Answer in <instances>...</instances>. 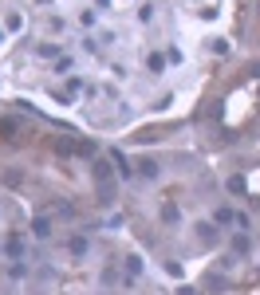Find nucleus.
Returning a JSON list of instances; mask_svg holds the SVG:
<instances>
[{"mask_svg": "<svg viewBox=\"0 0 260 295\" xmlns=\"http://www.w3.org/2000/svg\"><path fill=\"white\" fill-rule=\"evenodd\" d=\"M138 173H146V177H158V162H150V158H142V162H138Z\"/></svg>", "mask_w": 260, "mask_h": 295, "instance_id": "1", "label": "nucleus"}, {"mask_svg": "<svg viewBox=\"0 0 260 295\" xmlns=\"http://www.w3.org/2000/svg\"><path fill=\"white\" fill-rule=\"evenodd\" d=\"M32 228H36V236H47V228H51V221H47V217H36V224H32Z\"/></svg>", "mask_w": 260, "mask_h": 295, "instance_id": "2", "label": "nucleus"}, {"mask_svg": "<svg viewBox=\"0 0 260 295\" xmlns=\"http://www.w3.org/2000/svg\"><path fill=\"white\" fill-rule=\"evenodd\" d=\"M20 252H24V244H20V236H12V240H8V256H12V260H16Z\"/></svg>", "mask_w": 260, "mask_h": 295, "instance_id": "3", "label": "nucleus"}, {"mask_svg": "<svg viewBox=\"0 0 260 295\" xmlns=\"http://www.w3.org/2000/svg\"><path fill=\"white\" fill-rule=\"evenodd\" d=\"M71 252H75V256H79V252H87V240H83V236H75V240H71Z\"/></svg>", "mask_w": 260, "mask_h": 295, "instance_id": "4", "label": "nucleus"}, {"mask_svg": "<svg viewBox=\"0 0 260 295\" xmlns=\"http://www.w3.org/2000/svg\"><path fill=\"white\" fill-rule=\"evenodd\" d=\"M0 40H4V32H0Z\"/></svg>", "mask_w": 260, "mask_h": 295, "instance_id": "5", "label": "nucleus"}]
</instances>
